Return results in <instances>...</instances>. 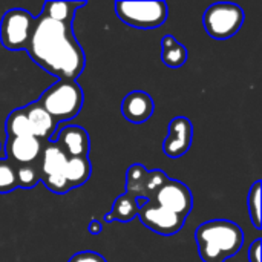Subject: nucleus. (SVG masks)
<instances>
[{"label": "nucleus", "instance_id": "f257e3e1", "mask_svg": "<svg viewBox=\"0 0 262 262\" xmlns=\"http://www.w3.org/2000/svg\"><path fill=\"white\" fill-rule=\"evenodd\" d=\"M25 52L58 80H77L86 66V55L74 35L72 23L57 21L45 14L35 18V28Z\"/></svg>", "mask_w": 262, "mask_h": 262}, {"label": "nucleus", "instance_id": "f03ea898", "mask_svg": "<svg viewBox=\"0 0 262 262\" xmlns=\"http://www.w3.org/2000/svg\"><path fill=\"white\" fill-rule=\"evenodd\" d=\"M198 255L203 262H226L244 246L243 229L229 220H212L195 230Z\"/></svg>", "mask_w": 262, "mask_h": 262}, {"label": "nucleus", "instance_id": "7ed1b4c3", "mask_svg": "<svg viewBox=\"0 0 262 262\" xmlns=\"http://www.w3.org/2000/svg\"><path fill=\"white\" fill-rule=\"evenodd\" d=\"M37 103L60 123L72 120L81 112L84 94L75 80H58L40 95Z\"/></svg>", "mask_w": 262, "mask_h": 262}, {"label": "nucleus", "instance_id": "20e7f679", "mask_svg": "<svg viewBox=\"0 0 262 262\" xmlns=\"http://www.w3.org/2000/svg\"><path fill=\"white\" fill-rule=\"evenodd\" d=\"M244 9L230 2L212 3L203 15V25L209 37L215 40L232 38L244 23Z\"/></svg>", "mask_w": 262, "mask_h": 262}, {"label": "nucleus", "instance_id": "39448f33", "mask_svg": "<svg viewBox=\"0 0 262 262\" xmlns=\"http://www.w3.org/2000/svg\"><path fill=\"white\" fill-rule=\"evenodd\" d=\"M121 21L137 29H155L164 25L169 15L164 2H115Z\"/></svg>", "mask_w": 262, "mask_h": 262}, {"label": "nucleus", "instance_id": "423d86ee", "mask_svg": "<svg viewBox=\"0 0 262 262\" xmlns=\"http://www.w3.org/2000/svg\"><path fill=\"white\" fill-rule=\"evenodd\" d=\"M35 28V17L26 9L14 8L0 20V43L8 51H26Z\"/></svg>", "mask_w": 262, "mask_h": 262}, {"label": "nucleus", "instance_id": "0eeeda50", "mask_svg": "<svg viewBox=\"0 0 262 262\" xmlns=\"http://www.w3.org/2000/svg\"><path fill=\"white\" fill-rule=\"evenodd\" d=\"M68 155L54 143L48 141L41 152V183L45 187L57 195L69 192L64 180V166Z\"/></svg>", "mask_w": 262, "mask_h": 262}, {"label": "nucleus", "instance_id": "6e6552de", "mask_svg": "<svg viewBox=\"0 0 262 262\" xmlns=\"http://www.w3.org/2000/svg\"><path fill=\"white\" fill-rule=\"evenodd\" d=\"M150 201L183 218H187L193 209V196L190 189L184 183L172 178H169L158 189V192Z\"/></svg>", "mask_w": 262, "mask_h": 262}, {"label": "nucleus", "instance_id": "1a4fd4ad", "mask_svg": "<svg viewBox=\"0 0 262 262\" xmlns=\"http://www.w3.org/2000/svg\"><path fill=\"white\" fill-rule=\"evenodd\" d=\"M140 221L152 232L161 235V236H172L175 233H178L184 223L186 218L172 213L160 206H157L152 201H146L141 207H140Z\"/></svg>", "mask_w": 262, "mask_h": 262}, {"label": "nucleus", "instance_id": "9d476101", "mask_svg": "<svg viewBox=\"0 0 262 262\" xmlns=\"http://www.w3.org/2000/svg\"><path fill=\"white\" fill-rule=\"evenodd\" d=\"M193 141V126L187 117H175L169 123V134L163 141V152L169 158L186 155Z\"/></svg>", "mask_w": 262, "mask_h": 262}, {"label": "nucleus", "instance_id": "9b49d317", "mask_svg": "<svg viewBox=\"0 0 262 262\" xmlns=\"http://www.w3.org/2000/svg\"><path fill=\"white\" fill-rule=\"evenodd\" d=\"M46 141H41L32 135L23 137H6L5 143V158L14 166H23L40 158Z\"/></svg>", "mask_w": 262, "mask_h": 262}, {"label": "nucleus", "instance_id": "f8f14e48", "mask_svg": "<svg viewBox=\"0 0 262 262\" xmlns=\"http://www.w3.org/2000/svg\"><path fill=\"white\" fill-rule=\"evenodd\" d=\"M155 112V103L152 97L144 91H132L129 92L121 103L123 117L132 124L146 123Z\"/></svg>", "mask_w": 262, "mask_h": 262}, {"label": "nucleus", "instance_id": "ddd939ff", "mask_svg": "<svg viewBox=\"0 0 262 262\" xmlns=\"http://www.w3.org/2000/svg\"><path fill=\"white\" fill-rule=\"evenodd\" d=\"M68 157H89L91 140L86 129L81 126H66L58 130L52 140Z\"/></svg>", "mask_w": 262, "mask_h": 262}, {"label": "nucleus", "instance_id": "4468645a", "mask_svg": "<svg viewBox=\"0 0 262 262\" xmlns=\"http://www.w3.org/2000/svg\"><path fill=\"white\" fill-rule=\"evenodd\" d=\"M23 111H25V115L28 120L31 135L41 141H46V143L52 141L54 134L58 126V121L54 120L37 101L23 106Z\"/></svg>", "mask_w": 262, "mask_h": 262}, {"label": "nucleus", "instance_id": "2eb2a0df", "mask_svg": "<svg viewBox=\"0 0 262 262\" xmlns=\"http://www.w3.org/2000/svg\"><path fill=\"white\" fill-rule=\"evenodd\" d=\"M140 207H141V204L138 201V196L130 192H126L114 201L111 212L106 213V216H104V221L107 224H111L114 221L130 223L134 218L138 216Z\"/></svg>", "mask_w": 262, "mask_h": 262}, {"label": "nucleus", "instance_id": "dca6fc26", "mask_svg": "<svg viewBox=\"0 0 262 262\" xmlns=\"http://www.w3.org/2000/svg\"><path fill=\"white\" fill-rule=\"evenodd\" d=\"M92 173V164L89 157H68L64 166V180L68 189H77L88 183Z\"/></svg>", "mask_w": 262, "mask_h": 262}, {"label": "nucleus", "instance_id": "f3484780", "mask_svg": "<svg viewBox=\"0 0 262 262\" xmlns=\"http://www.w3.org/2000/svg\"><path fill=\"white\" fill-rule=\"evenodd\" d=\"M161 61L172 69L181 68L187 61V49L170 34L161 38Z\"/></svg>", "mask_w": 262, "mask_h": 262}, {"label": "nucleus", "instance_id": "a211bd4d", "mask_svg": "<svg viewBox=\"0 0 262 262\" xmlns=\"http://www.w3.org/2000/svg\"><path fill=\"white\" fill-rule=\"evenodd\" d=\"M83 6H86V2H45L41 14L57 21L72 23L75 12Z\"/></svg>", "mask_w": 262, "mask_h": 262}, {"label": "nucleus", "instance_id": "6ab92c4d", "mask_svg": "<svg viewBox=\"0 0 262 262\" xmlns=\"http://www.w3.org/2000/svg\"><path fill=\"white\" fill-rule=\"evenodd\" d=\"M17 175V187L20 189H34L38 183H41V155L35 161L29 164H23L15 167Z\"/></svg>", "mask_w": 262, "mask_h": 262}, {"label": "nucleus", "instance_id": "aec40b11", "mask_svg": "<svg viewBox=\"0 0 262 262\" xmlns=\"http://www.w3.org/2000/svg\"><path fill=\"white\" fill-rule=\"evenodd\" d=\"M6 127V137H23V135H31L29 132V126H28V120L25 115L23 107L14 109L5 123Z\"/></svg>", "mask_w": 262, "mask_h": 262}, {"label": "nucleus", "instance_id": "412c9836", "mask_svg": "<svg viewBox=\"0 0 262 262\" xmlns=\"http://www.w3.org/2000/svg\"><path fill=\"white\" fill-rule=\"evenodd\" d=\"M261 180L255 181L253 186L249 190V196H247V207H249V215H250V221L253 224V227L256 230H261Z\"/></svg>", "mask_w": 262, "mask_h": 262}, {"label": "nucleus", "instance_id": "4be33fe9", "mask_svg": "<svg viewBox=\"0 0 262 262\" xmlns=\"http://www.w3.org/2000/svg\"><path fill=\"white\" fill-rule=\"evenodd\" d=\"M167 180H169V177L163 170H160V169L149 170V173H147V177L144 180V184H143V187H141V190L138 193V198H143L146 201H150L155 196V193L158 192V189Z\"/></svg>", "mask_w": 262, "mask_h": 262}, {"label": "nucleus", "instance_id": "5701e85b", "mask_svg": "<svg viewBox=\"0 0 262 262\" xmlns=\"http://www.w3.org/2000/svg\"><path fill=\"white\" fill-rule=\"evenodd\" d=\"M147 173L149 170L143 164H132L126 172V192H130L138 196Z\"/></svg>", "mask_w": 262, "mask_h": 262}, {"label": "nucleus", "instance_id": "b1692460", "mask_svg": "<svg viewBox=\"0 0 262 262\" xmlns=\"http://www.w3.org/2000/svg\"><path fill=\"white\" fill-rule=\"evenodd\" d=\"M15 189H17L15 167L6 158H0V193H9Z\"/></svg>", "mask_w": 262, "mask_h": 262}, {"label": "nucleus", "instance_id": "393cba45", "mask_svg": "<svg viewBox=\"0 0 262 262\" xmlns=\"http://www.w3.org/2000/svg\"><path fill=\"white\" fill-rule=\"evenodd\" d=\"M68 262H107L106 258L97 252H91V250H84V252H78L75 253Z\"/></svg>", "mask_w": 262, "mask_h": 262}, {"label": "nucleus", "instance_id": "a878e982", "mask_svg": "<svg viewBox=\"0 0 262 262\" xmlns=\"http://www.w3.org/2000/svg\"><path fill=\"white\" fill-rule=\"evenodd\" d=\"M261 246H262L261 238L255 239V241L250 244V249H249V262H262Z\"/></svg>", "mask_w": 262, "mask_h": 262}, {"label": "nucleus", "instance_id": "bb28decb", "mask_svg": "<svg viewBox=\"0 0 262 262\" xmlns=\"http://www.w3.org/2000/svg\"><path fill=\"white\" fill-rule=\"evenodd\" d=\"M101 230H103V224H101L98 220H92V221L88 224V232H89L91 235H94V236L100 235Z\"/></svg>", "mask_w": 262, "mask_h": 262}]
</instances>
